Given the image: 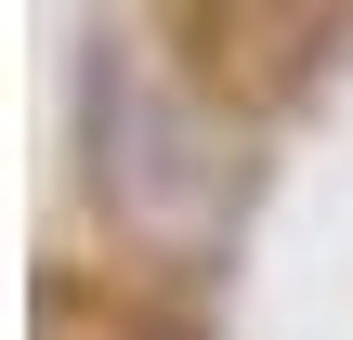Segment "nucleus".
Instances as JSON below:
<instances>
[{"instance_id": "obj_1", "label": "nucleus", "mask_w": 353, "mask_h": 340, "mask_svg": "<svg viewBox=\"0 0 353 340\" xmlns=\"http://www.w3.org/2000/svg\"><path fill=\"white\" fill-rule=\"evenodd\" d=\"M79 170H92V197L105 210H131V223H170V210H196V131H183V105L157 92V66H144V39L131 26H92L79 39Z\"/></svg>"}]
</instances>
